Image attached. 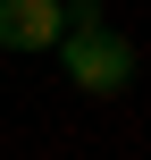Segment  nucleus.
<instances>
[{
    "label": "nucleus",
    "mask_w": 151,
    "mask_h": 160,
    "mask_svg": "<svg viewBox=\"0 0 151 160\" xmlns=\"http://www.w3.org/2000/svg\"><path fill=\"white\" fill-rule=\"evenodd\" d=\"M67 17H59V68H67V84L84 93V101H118L126 84H134V42L126 34H109V17H101V0H59Z\"/></svg>",
    "instance_id": "nucleus-1"
},
{
    "label": "nucleus",
    "mask_w": 151,
    "mask_h": 160,
    "mask_svg": "<svg viewBox=\"0 0 151 160\" xmlns=\"http://www.w3.org/2000/svg\"><path fill=\"white\" fill-rule=\"evenodd\" d=\"M59 17H67L59 0H0V51H17V59L25 51H50L59 42Z\"/></svg>",
    "instance_id": "nucleus-2"
}]
</instances>
